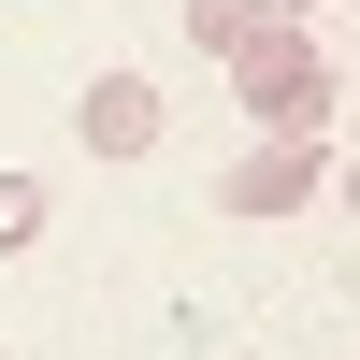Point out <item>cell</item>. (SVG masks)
I'll return each instance as SVG.
<instances>
[{
    "label": "cell",
    "instance_id": "obj_2",
    "mask_svg": "<svg viewBox=\"0 0 360 360\" xmlns=\"http://www.w3.org/2000/svg\"><path fill=\"white\" fill-rule=\"evenodd\" d=\"M332 188V144H259L245 173H217V217H303Z\"/></svg>",
    "mask_w": 360,
    "mask_h": 360
},
{
    "label": "cell",
    "instance_id": "obj_6",
    "mask_svg": "<svg viewBox=\"0 0 360 360\" xmlns=\"http://www.w3.org/2000/svg\"><path fill=\"white\" fill-rule=\"evenodd\" d=\"M274 15H303V29H317V0H274Z\"/></svg>",
    "mask_w": 360,
    "mask_h": 360
},
{
    "label": "cell",
    "instance_id": "obj_5",
    "mask_svg": "<svg viewBox=\"0 0 360 360\" xmlns=\"http://www.w3.org/2000/svg\"><path fill=\"white\" fill-rule=\"evenodd\" d=\"M259 29H274V0H188V44H202V58L259 44Z\"/></svg>",
    "mask_w": 360,
    "mask_h": 360
},
{
    "label": "cell",
    "instance_id": "obj_4",
    "mask_svg": "<svg viewBox=\"0 0 360 360\" xmlns=\"http://www.w3.org/2000/svg\"><path fill=\"white\" fill-rule=\"evenodd\" d=\"M44 231H58V188L44 173H0V259H29Z\"/></svg>",
    "mask_w": 360,
    "mask_h": 360
},
{
    "label": "cell",
    "instance_id": "obj_3",
    "mask_svg": "<svg viewBox=\"0 0 360 360\" xmlns=\"http://www.w3.org/2000/svg\"><path fill=\"white\" fill-rule=\"evenodd\" d=\"M72 130H86V159H144V144H159V86L144 72H86Z\"/></svg>",
    "mask_w": 360,
    "mask_h": 360
},
{
    "label": "cell",
    "instance_id": "obj_1",
    "mask_svg": "<svg viewBox=\"0 0 360 360\" xmlns=\"http://www.w3.org/2000/svg\"><path fill=\"white\" fill-rule=\"evenodd\" d=\"M217 72H231V101H245L274 144H332V101H346V72H332V44H317L303 15H274L259 44H231Z\"/></svg>",
    "mask_w": 360,
    "mask_h": 360
}]
</instances>
